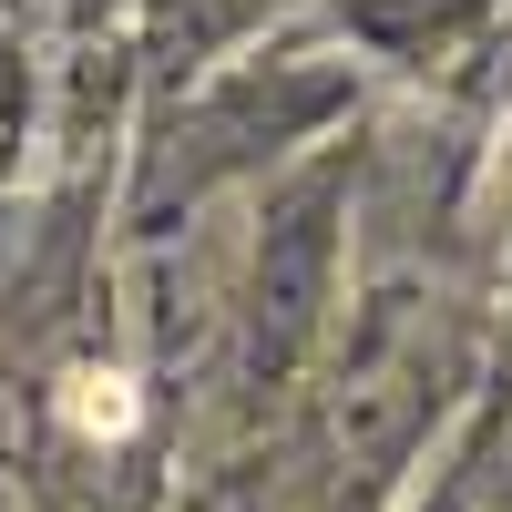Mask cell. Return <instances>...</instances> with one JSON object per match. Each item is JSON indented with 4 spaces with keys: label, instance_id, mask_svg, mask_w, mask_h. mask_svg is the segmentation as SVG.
I'll use <instances>...</instances> for the list:
<instances>
[{
    "label": "cell",
    "instance_id": "6da1fadb",
    "mask_svg": "<svg viewBox=\"0 0 512 512\" xmlns=\"http://www.w3.org/2000/svg\"><path fill=\"white\" fill-rule=\"evenodd\" d=\"M62 410H72V431H103V441H113V431H134V390H123L113 369H82Z\"/></svg>",
    "mask_w": 512,
    "mask_h": 512
}]
</instances>
